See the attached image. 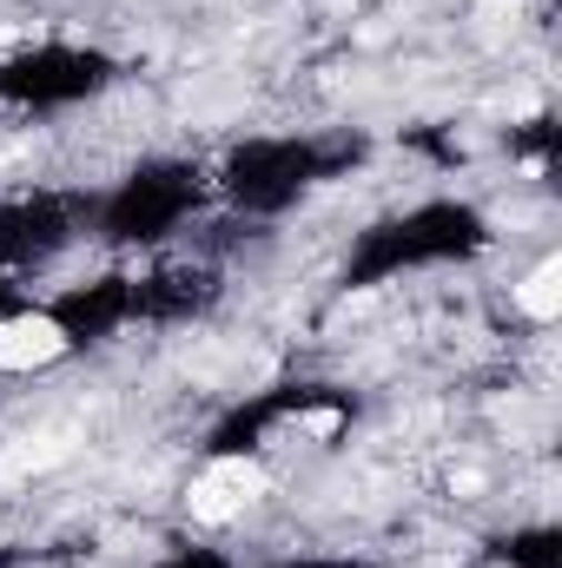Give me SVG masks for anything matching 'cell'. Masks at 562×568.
<instances>
[{
    "label": "cell",
    "instance_id": "obj_1",
    "mask_svg": "<svg viewBox=\"0 0 562 568\" xmlns=\"http://www.w3.org/2000/svg\"><path fill=\"white\" fill-rule=\"evenodd\" d=\"M259 496H265V469L245 463V456H219V463L192 483L185 503H192L199 523H232V516H239L245 503H259Z\"/></svg>",
    "mask_w": 562,
    "mask_h": 568
},
{
    "label": "cell",
    "instance_id": "obj_2",
    "mask_svg": "<svg viewBox=\"0 0 562 568\" xmlns=\"http://www.w3.org/2000/svg\"><path fill=\"white\" fill-rule=\"evenodd\" d=\"M67 351V331L53 317H7L0 324V371H33Z\"/></svg>",
    "mask_w": 562,
    "mask_h": 568
},
{
    "label": "cell",
    "instance_id": "obj_3",
    "mask_svg": "<svg viewBox=\"0 0 562 568\" xmlns=\"http://www.w3.org/2000/svg\"><path fill=\"white\" fill-rule=\"evenodd\" d=\"M516 304H523V311H530L536 324H550V317H556V311H562V265H556V258H543V265H536V272L523 278Z\"/></svg>",
    "mask_w": 562,
    "mask_h": 568
},
{
    "label": "cell",
    "instance_id": "obj_4",
    "mask_svg": "<svg viewBox=\"0 0 562 568\" xmlns=\"http://www.w3.org/2000/svg\"><path fill=\"white\" fill-rule=\"evenodd\" d=\"M67 436H27V443H13V456L0 463L7 476H20V469H53V463H67Z\"/></svg>",
    "mask_w": 562,
    "mask_h": 568
}]
</instances>
